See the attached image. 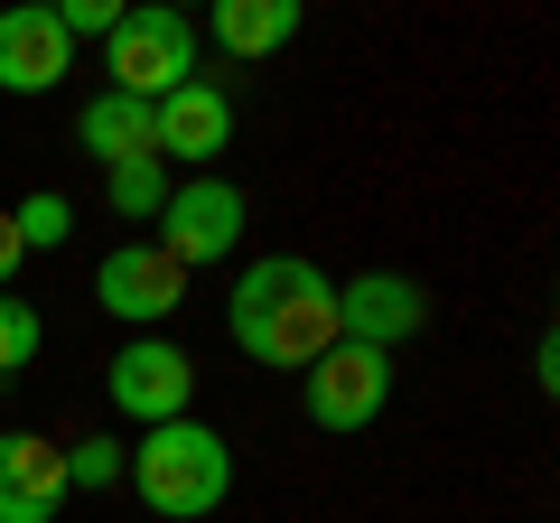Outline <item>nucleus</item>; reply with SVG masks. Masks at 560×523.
<instances>
[{
    "label": "nucleus",
    "instance_id": "nucleus-17",
    "mask_svg": "<svg viewBox=\"0 0 560 523\" xmlns=\"http://www.w3.org/2000/svg\"><path fill=\"white\" fill-rule=\"evenodd\" d=\"M10 224H20V253H57L66 234H75V206L47 187V197H28V206H10Z\"/></svg>",
    "mask_w": 560,
    "mask_h": 523
},
{
    "label": "nucleus",
    "instance_id": "nucleus-7",
    "mask_svg": "<svg viewBox=\"0 0 560 523\" xmlns=\"http://www.w3.org/2000/svg\"><path fill=\"white\" fill-rule=\"evenodd\" d=\"M300 403L318 430H337V440H355V430L383 421V403H393V356H374V346H327L318 364L300 374Z\"/></svg>",
    "mask_w": 560,
    "mask_h": 523
},
{
    "label": "nucleus",
    "instance_id": "nucleus-3",
    "mask_svg": "<svg viewBox=\"0 0 560 523\" xmlns=\"http://www.w3.org/2000/svg\"><path fill=\"white\" fill-rule=\"evenodd\" d=\"M103 75L131 103L178 94V84L197 75V20H187V10H160V0H150V10H121L113 38H103Z\"/></svg>",
    "mask_w": 560,
    "mask_h": 523
},
{
    "label": "nucleus",
    "instance_id": "nucleus-11",
    "mask_svg": "<svg viewBox=\"0 0 560 523\" xmlns=\"http://www.w3.org/2000/svg\"><path fill=\"white\" fill-rule=\"evenodd\" d=\"M66 449L38 430H0V523H57L66 514Z\"/></svg>",
    "mask_w": 560,
    "mask_h": 523
},
{
    "label": "nucleus",
    "instance_id": "nucleus-16",
    "mask_svg": "<svg viewBox=\"0 0 560 523\" xmlns=\"http://www.w3.org/2000/svg\"><path fill=\"white\" fill-rule=\"evenodd\" d=\"M38 346H47V318L20 300V290H0V374H28Z\"/></svg>",
    "mask_w": 560,
    "mask_h": 523
},
{
    "label": "nucleus",
    "instance_id": "nucleus-18",
    "mask_svg": "<svg viewBox=\"0 0 560 523\" xmlns=\"http://www.w3.org/2000/svg\"><path fill=\"white\" fill-rule=\"evenodd\" d=\"M113 20H121V0H57L66 38H113Z\"/></svg>",
    "mask_w": 560,
    "mask_h": 523
},
{
    "label": "nucleus",
    "instance_id": "nucleus-8",
    "mask_svg": "<svg viewBox=\"0 0 560 523\" xmlns=\"http://www.w3.org/2000/svg\"><path fill=\"white\" fill-rule=\"evenodd\" d=\"M420 327H430V290H420L411 271H355V281H337V337L346 346L393 356V346H411Z\"/></svg>",
    "mask_w": 560,
    "mask_h": 523
},
{
    "label": "nucleus",
    "instance_id": "nucleus-4",
    "mask_svg": "<svg viewBox=\"0 0 560 523\" xmlns=\"http://www.w3.org/2000/svg\"><path fill=\"white\" fill-rule=\"evenodd\" d=\"M243 224H253V206H243V187L234 178H178L168 187V206H160V253L178 262V271H206V262H234L243 253Z\"/></svg>",
    "mask_w": 560,
    "mask_h": 523
},
{
    "label": "nucleus",
    "instance_id": "nucleus-15",
    "mask_svg": "<svg viewBox=\"0 0 560 523\" xmlns=\"http://www.w3.org/2000/svg\"><path fill=\"white\" fill-rule=\"evenodd\" d=\"M121 467H131V449L113 440V430H84V440H66V486H121Z\"/></svg>",
    "mask_w": 560,
    "mask_h": 523
},
{
    "label": "nucleus",
    "instance_id": "nucleus-9",
    "mask_svg": "<svg viewBox=\"0 0 560 523\" xmlns=\"http://www.w3.org/2000/svg\"><path fill=\"white\" fill-rule=\"evenodd\" d=\"M150 131H160V160H187L206 178V168L234 150V94H224L215 75H187L178 94L150 103Z\"/></svg>",
    "mask_w": 560,
    "mask_h": 523
},
{
    "label": "nucleus",
    "instance_id": "nucleus-1",
    "mask_svg": "<svg viewBox=\"0 0 560 523\" xmlns=\"http://www.w3.org/2000/svg\"><path fill=\"white\" fill-rule=\"evenodd\" d=\"M224 327H234V346L261 374H308L337 346V281L308 253H261V262H243Z\"/></svg>",
    "mask_w": 560,
    "mask_h": 523
},
{
    "label": "nucleus",
    "instance_id": "nucleus-12",
    "mask_svg": "<svg viewBox=\"0 0 560 523\" xmlns=\"http://www.w3.org/2000/svg\"><path fill=\"white\" fill-rule=\"evenodd\" d=\"M300 20H308L300 0H215V10H206V38L234 66H253V57H280V47L300 38Z\"/></svg>",
    "mask_w": 560,
    "mask_h": 523
},
{
    "label": "nucleus",
    "instance_id": "nucleus-14",
    "mask_svg": "<svg viewBox=\"0 0 560 523\" xmlns=\"http://www.w3.org/2000/svg\"><path fill=\"white\" fill-rule=\"evenodd\" d=\"M103 206H113L121 224H160V206H168V160H121V168H103Z\"/></svg>",
    "mask_w": 560,
    "mask_h": 523
},
{
    "label": "nucleus",
    "instance_id": "nucleus-13",
    "mask_svg": "<svg viewBox=\"0 0 560 523\" xmlns=\"http://www.w3.org/2000/svg\"><path fill=\"white\" fill-rule=\"evenodd\" d=\"M75 141L94 150L103 168H121V160H160V131H150V103L113 94V84H103V94H94V103L75 113Z\"/></svg>",
    "mask_w": 560,
    "mask_h": 523
},
{
    "label": "nucleus",
    "instance_id": "nucleus-10",
    "mask_svg": "<svg viewBox=\"0 0 560 523\" xmlns=\"http://www.w3.org/2000/svg\"><path fill=\"white\" fill-rule=\"evenodd\" d=\"M75 75V38L57 28V10L20 0V10H0V94H57Z\"/></svg>",
    "mask_w": 560,
    "mask_h": 523
},
{
    "label": "nucleus",
    "instance_id": "nucleus-19",
    "mask_svg": "<svg viewBox=\"0 0 560 523\" xmlns=\"http://www.w3.org/2000/svg\"><path fill=\"white\" fill-rule=\"evenodd\" d=\"M20 262H28V253H20V224H10V206H0V290L20 281Z\"/></svg>",
    "mask_w": 560,
    "mask_h": 523
},
{
    "label": "nucleus",
    "instance_id": "nucleus-2",
    "mask_svg": "<svg viewBox=\"0 0 560 523\" xmlns=\"http://www.w3.org/2000/svg\"><path fill=\"white\" fill-rule=\"evenodd\" d=\"M131 496L150 504L160 523H206L224 496H234V440L206 421H160L131 440Z\"/></svg>",
    "mask_w": 560,
    "mask_h": 523
},
{
    "label": "nucleus",
    "instance_id": "nucleus-6",
    "mask_svg": "<svg viewBox=\"0 0 560 523\" xmlns=\"http://www.w3.org/2000/svg\"><path fill=\"white\" fill-rule=\"evenodd\" d=\"M103 393H113V411H131L140 430L197 421V364H187L178 337H121V356L103 364Z\"/></svg>",
    "mask_w": 560,
    "mask_h": 523
},
{
    "label": "nucleus",
    "instance_id": "nucleus-5",
    "mask_svg": "<svg viewBox=\"0 0 560 523\" xmlns=\"http://www.w3.org/2000/svg\"><path fill=\"white\" fill-rule=\"evenodd\" d=\"M94 309H103V318H121L131 337H160V327L187 309V271L160 253V243L121 234L113 253L94 262Z\"/></svg>",
    "mask_w": 560,
    "mask_h": 523
}]
</instances>
